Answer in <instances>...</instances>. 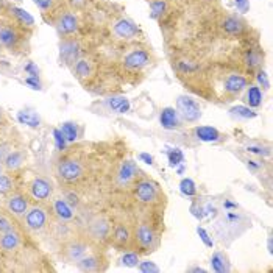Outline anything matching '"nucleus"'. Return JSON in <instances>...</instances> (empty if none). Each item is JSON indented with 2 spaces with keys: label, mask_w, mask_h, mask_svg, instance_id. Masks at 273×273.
<instances>
[{
  "label": "nucleus",
  "mask_w": 273,
  "mask_h": 273,
  "mask_svg": "<svg viewBox=\"0 0 273 273\" xmlns=\"http://www.w3.org/2000/svg\"><path fill=\"white\" fill-rule=\"evenodd\" d=\"M177 107H178V111L183 116V119L187 120V122H195L201 116L200 107L197 105V101L192 100L191 97H180L177 100Z\"/></svg>",
  "instance_id": "f257e3e1"
},
{
  "label": "nucleus",
  "mask_w": 273,
  "mask_h": 273,
  "mask_svg": "<svg viewBox=\"0 0 273 273\" xmlns=\"http://www.w3.org/2000/svg\"><path fill=\"white\" fill-rule=\"evenodd\" d=\"M138 174V169L134 162L131 161H127L122 167H120V172H119V183L120 184H128Z\"/></svg>",
  "instance_id": "2eb2a0df"
},
{
  "label": "nucleus",
  "mask_w": 273,
  "mask_h": 273,
  "mask_svg": "<svg viewBox=\"0 0 273 273\" xmlns=\"http://www.w3.org/2000/svg\"><path fill=\"white\" fill-rule=\"evenodd\" d=\"M7 149H8L7 145H2V147H0V161H4V159L10 155V150H7Z\"/></svg>",
  "instance_id": "58836bf2"
},
{
  "label": "nucleus",
  "mask_w": 273,
  "mask_h": 273,
  "mask_svg": "<svg viewBox=\"0 0 273 273\" xmlns=\"http://www.w3.org/2000/svg\"><path fill=\"white\" fill-rule=\"evenodd\" d=\"M247 88V78L242 75H228L225 80V91L229 94H237Z\"/></svg>",
  "instance_id": "4468645a"
},
{
  "label": "nucleus",
  "mask_w": 273,
  "mask_h": 273,
  "mask_svg": "<svg viewBox=\"0 0 273 273\" xmlns=\"http://www.w3.org/2000/svg\"><path fill=\"white\" fill-rule=\"evenodd\" d=\"M13 189V181L7 175H0V194L5 195Z\"/></svg>",
  "instance_id": "c85d7f7f"
},
{
  "label": "nucleus",
  "mask_w": 273,
  "mask_h": 273,
  "mask_svg": "<svg viewBox=\"0 0 273 273\" xmlns=\"http://www.w3.org/2000/svg\"><path fill=\"white\" fill-rule=\"evenodd\" d=\"M0 175H2V167H0Z\"/></svg>",
  "instance_id": "37998d69"
},
{
  "label": "nucleus",
  "mask_w": 273,
  "mask_h": 273,
  "mask_svg": "<svg viewBox=\"0 0 273 273\" xmlns=\"http://www.w3.org/2000/svg\"><path fill=\"white\" fill-rule=\"evenodd\" d=\"M7 208H8V211L17 217H22L25 216V213L28 211V201L24 195H20V194H16L13 197L8 198L7 201Z\"/></svg>",
  "instance_id": "1a4fd4ad"
},
{
  "label": "nucleus",
  "mask_w": 273,
  "mask_h": 273,
  "mask_svg": "<svg viewBox=\"0 0 273 273\" xmlns=\"http://www.w3.org/2000/svg\"><path fill=\"white\" fill-rule=\"evenodd\" d=\"M222 27H223L225 33H228V35H241L242 30H244L242 20L237 19V17H233V16H228V17L223 20Z\"/></svg>",
  "instance_id": "f3484780"
},
{
  "label": "nucleus",
  "mask_w": 273,
  "mask_h": 273,
  "mask_svg": "<svg viewBox=\"0 0 273 273\" xmlns=\"http://www.w3.org/2000/svg\"><path fill=\"white\" fill-rule=\"evenodd\" d=\"M233 116H237V117H242V119H253L256 116V113H253L250 108L247 107H234L233 110L229 111Z\"/></svg>",
  "instance_id": "393cba45"
},
{
  "label": "nucleus",
  "mask_w": 273,
  "mask_h": 273,
  "mask_svg": "<svg viewBox=\"0 0 273 273\" xmlns=\"http://www.w3.org/2000/svg\"><path fill=\"white\" fill-rule=\"evenodd\" d=\"M139 268H141V271H159V268H158L153 262H150V261L141 262V264H139Z\"/></svg>",
  "instance_id": "f704fd0d"
},
{
  "label": "nucleus",
  "mask_w": 273,
  "mask_h": 273,
  "mask_svg": "<svg viewBox=\"0 0 273 273\" xmlns=\"http://www.w3.org/2000/svg\"><path fill=\"white\" fill-rule=\"evenodd\" d=\"M159 122L165 130H175L180 125L178 111L174 108H164L159 116Z\"/></svg>",
  "instance_id": "ddd939ff"
},
{
  "label": "nucleus",
  "mask_w": 273,
  "mask_h": 273,
  "mask_svg": "<svg viewBox=\"0 0 273 273\" xmlns=\"http://www.w3.org/2000/svg\"><path fill=\"white\" fill-rule=\"evenodd\" d=\"M122 262L127 265V267H136V265L139 264V258H138V255H134V253H127V255H123Z\"/></svg>",
  "instance_id": "c756f323"
},
{
  "label": "nucleus",
  "mask_w": 273,
  "mask_h": 273,
  "mask_svg": "<svg viewBox=\"0 0 273 273\" xmlns=\"http://www.w3.org/2000/svg\"><path fill=\"white\" fill-rule=\"evenodd\" d=\"M136 197L142 203H153L158 198V189L150 181H141L136 186Z\"/></svg>",
  "instance_id": "0eeeda50"
},
{
  "label": "nucleus",
  "mask_w": 273,
  "mask_h": 273,
  "mask_svg": "<svg viewBox=\"0 0 273 273\" xmlns=\"http://www.w3.org/2000/svg\"><path fill=\"white\" fill-rule=\"evenodd\" d=\"M2 117H4V111H2V108H0V120H2Z\"/></svg>",
  "instance_id": "79ce46f5"
},
{
  "label": "nucleus",
  "mask_w": 273,
  "mask_h": 273,
  "mask_svg": "<svg viewBox=\"0 0 273 273\" xmlns=\"http://www.w3.org/2000/svg\"><path fill=\"white\" fill-rule=\"evenodd\" d=\"M136 239L138 242L144 247V248H152L156 242V237H155V233L153 229L147 225V223H141L138 231H136Z\"/></svg>",
  "instance_id": "9d476101"
},
{
  "label": "nucleus",
  "mask_w": 273,
  "mask_h": 273,
  "mask_svg": "<svg viewBox=\"0 0 273 273\" xmlns=\"http://www.w3.org/2000/svg\"><path fill=\"white\" fill-rule=\"evenodd\" d=\"M114 241L119 245H127L130 242V231L125 225H119L114 231Z\"/></svg>",
  "instance_id": "4be33fe9"
},
{
  "label": "nucleus",
  "mask_w": 273,
  "mask_h": 273,
  "mask_svg": "<svg viewBox=\"0 0 273 273\" xmlns=\"http://www.w3.org/2000/svg\"><path fill=\"white\" fill-rule=\"evenodd\" d=\"M236 5H237V8L242 13H245L248 10V2H247V0H236Z\"/></svg>",
  "instance_id": "4c0bfd02"
},
{
  "label": "nucleus",
  "mask_w": 273,
  "mask_h": 273,
  "mask_svg": "<svg viewBox=\"0 0 273 273\" xmlns=\"http://www.w3.org/2000/svg\"><path fill=\"white\" fill-rule=\"evenodd\" d=\"M47 223V213L44 208L35 206L25 213V225L31 231H41Z\"/></svg>",
  "instance_id": "20e7f679"
},
{
  "label": "nucleus",
  "mask_w": 273,
  "mask_h": 273,
  "mask_svg": "<svg viewBox=\"0 0 273 273\" xmlns=\"http://www.w3.org/2000/svg\"><path fill=\"white\" fill-rule=\"evenodd\" d=\"M113 33L120 39H131L138 35V25L130 19H120L114 24Z\"/></svg>",
  "instance_id": "423d86ee"
},
{
  "label": "nucleus",
  "mask_w": 273,
  "mask_h": 273,
  "mask_svg": "<svg viewBox=\"0 0 273 273\" xmlns=\"http://www.w3.org/2000/svg\"><path fill=\"white\" fill-rule=\"evenodd\" d=\"M20 244V239L19 236L14 233V229L10 231V233H4L0 236V248L5 250V251H13L19 247Z\"/></svg>",
  "instance_id": "dca6fc26"
},
{
  "label": "nucleus",
  "mask_w": 273,
  "mask_h": 273,
  "mask_svg": "<svg viewBox=\"0 0 273 273\" xmlns=\"http://www.w3.org/2000/svg\"><path fill=\"white\" fill-rule=\"evenodd\" d=\"M180 187H181V192L186 194V195H189V197H191V195H195V192H197L194 181H192V180H189V178L183 180L181 184H180Z\"/></svg>",
  "instance_id": "bb28decb"
},
{
  "label": "nucleus",
  "mask_w": 273,
  "mask_h": 273,
  "mask_svg": "<svg viewBox=\"0 0 273 273\" xmlns=\"http://www.w3.org/2000/svg\"><path fill=\"white\" fill-rule=\"evenodd\" d=\"M258 80H259V83H264V88H268V81H267V77H265L264 72H261L258 75Z\"/></svg>",
  "instance_id": "a19ab883"
},
{
  "label": "nucleus",
  "mask_w": 273,
  "mask_h": 273,
  "mask_svg": "<svg viewBox=\"0 0 273 273\" xmlns=\"http://www.w3.org/2000/svg\"><path fill=\"white\" fill-rule=\"evenodd\" d=\"M20 43V36L16 28L10 25H0V46L8 49V50H16Z\"/></svg>",
  "instance_id": "39448f33"
},
{
  "label": "nucleus",
  "mask_w": 273,
  "mask_h": 273,
  "mask_svg": "<svg viewBox=\"0 0 273 273\" xmlns=\"http://www.w3.org/2000/svg\"><path fill=\"white\" fill-rule=\"evenodd\" d=\"M150 56L145 50H134L123 58V66L127 69H141L149 64Z\"/></svg>",
  "instance_id": "6e6552de"
},
{
  "label": "nucleus",
  "mask_w": 273,
  "mask_h": 273,
  "mask_svg": "<svg viewBox=\"0 0 273 273\" xmlns=\"http://www.w3.org/2000/svg\"><path fill=\"white\" fill-rule=\"evenodd\" d=\"M247 101L251 108H258L262 103V92L258 86H250L247 92Z\"/></svg>",
  "instance_id": "412c9836"
},
{
  "label": "nucleus",
  "mask_w": 273,
  "mask_h": 273,
  "mask_svg": "<svg viewBox=\"0 0 273 273\" xmlns=\"http://www.w3.org/2000/svg\"><path fill=\"white\" fill-rule=\"evenodd\" d=\"M195 136L203 142H216L220 138V133L213 127H198L195 130Z\"/></svg>",
  "instance_id": "a211bd4d"
},
{
  "label": "nucleus",
  "mask_w": 273,
  "mask_h": 273,
  "mask_svg": "<svg viewBox=\"0 0 273 273\" xmlns=\"http://www.w3.org/2000/svg\"><path fill=\"white\" fill-rule=\"evenodd\" d=\"M77 265L83 271H95V270H100V259L97 256H88L86 255L85 258L77 262Z\"/></svg>",
  "instance_id": "6ab92c4d"
},
{
  "label": "nucleus",
  "mask_w": 273,
  "mask_h": 273,
  "mask_svg": "<svg viewBox=\"0 0 273 273\" xmlns=\"http://www.w3.org/2000/svg\"><path fill=\"white\" fill-rule=\"evenodd\" d=\"M30 189H31V195H33L36 200H47V198L52 195V187H50V184H49L46 180H43V178L33 180Z\"/></svg>",
  "instance_id": "9b49d317"
},
{
  "label": "nucleus",
  "mask_w": 273,
  "mask_h": 273,
  "mask_svg": "<svg viewBox=\"0 0 273 273\" xmlns=\"http://www.w3.org/2000/svg\"><path fill=\"white\" fill-rule=\"evenodd\" d=\"M142 161H145L147 164H153V158L149 155V153H141V156H139Z\"/></svg>",
  "instance_id": "ea45409f"
},
{
  "label": "nucleus",
  "mask_w": 273,
  "mask_h": 273,
  "mask_svg": "<svg viewBox=\"0 0 273 273\" xmlns=\"http://www.w3.org/2000/svg\"><path fill=\"white\" fill-rule=\"evenodd\" d=\"M55 211L58 213V216L61 219H72V211H71V208L66 204V201H62V200L55 201Z\"/></svg>",
  "instance_id": "b1692460"
},
{
  "label": "nucleus",
  "mask_w": 273,
  "mask_h": 273,
  "mask_svg": "<svg viewBox=\"0 0 273 273\" xmlns=\"http://www.w3.org/2000/svg\"><path fill=\"white\" fill-rule=\"evenodd\" d=\"M150 7H152L153 16H159V14H162V11L165 8V4L162 2V0H155V2L150 4Z\"/></svg>",
  "instance_id": "473e14b6"
},
{
  "label": "nucleus",
  "mask_w": 273,
  "mask_h": 273,
  "mask_svg": "<svg viewBox=\"0 0 273 273\" xmlns=\"http://www.w3.org/2000/svg\"><path fill=\"white\" fill-rule=\"evenodd\" d=\"M198 234H200V237H201V241L208 245V247H213V241L209 239V236H208V233L203 229V228H198Z\"/></svg>",
  "instance_id": "c9c22d12"
},
{
  "label": "nucleus",
  "mask_w": 273,
  "mask_h": 273,
  "mask_svg": "<svg viewBox=\"0 0 273 273\" xmlns=\"http://www.w3.org/2000/svg\"><path fill=\"white\" fill-rule=\"evenodd\" d=\"M58 175L67 183H74L83 175V167L75 159H64L58 165Z\"/></svg>",
  "instance_id": "f03ea898"
},
{
  "label": "nucleus",
  "mask_w": 273,
  "mask_h": 273,
  "mask_svg": "<svg viewBox=\"0 0 273 273\" xmlns=\"http://www.w3.org/2000/svg\"><path fill=\"white\" fill-rule=\"evenodd\" d=\"M91 64H89V61L86 59H80L77 64H75V72L80 78H86L91 75Z\"/></svg>",
  "instance_id": "5701e85b"
},
{
  "label": "nucleus",
  "mask_w": 273,
  "mask_h": 273,
  "mask_svg": "<svg viewBox=\"0 0 273 273\" xmlns=\"http://www.w3.org/2000/svg\"><path fill=\"white\" fill-rule=\"evenodd\" d=\"M13 223L10 222V219H7L5 216H0V234L4 233H10V231H13Z\"/></svg>",
  "instance_id": "7c9ffc66"
},
{
  "label": "nucleus",
  "mask_w": 273,
  "mask_h": 273,
  "mask_svg": "<svg viewBox=\"0 0 273 273\" xmlns=\"http://www.w3.org/2000/svg\"><path fill=\"white\" fill-rule=\"evenodd\" d=\"M169 161H170L172 165L180 164V162L183 161V153H181V150H178V149L170 150V152H169Z\"/></svg>",
  "instance_id": "2f4dec72"
},
{
  "label": "nucleus",
  "mask_w": 273,
  "mask_h": 273,
  "mask_svg": "<svg viewBox=\"0 0 273 273\" xmlns=\"http://www.w3.org/2000/svg\"><path fill=\"white\" fill-rule=\"evenodd\" d=\"M5 162L8 169H16V167H19L20 162H22V156H20V153H10L5 158Z\"/></svg>",
  "instance_id": "cd10ccee"
},
{
  "label": "nucleus",
  "mask_w": 273,
  "mask_h": 273,
  "mask_svg": "<svg viewBox=\"0 0 273 273\" xmlns=\"http://www.w3.org/2000/svg\"><path fill=\"white\" fill-rule=\"evenodd\" d=\"M56 27H58L59 33H62V35H72L78 28V20L72 13H66L58 19Z\"/></svg>",
  "instance_id": "f8f14e48"
},
{
  "label": "nucleus",
  "mask_w": 273,
  "mask_h": 273,
  "mask_svg": "<svg viewBox=\"0 0 273 273\" xmlns=\"http://www.w3.org/2000/svg\"><path fill=\"white\" fill-rule=\"evenodd\" d=\"M62 255L71 264H77L88 255V245L81 241H71L62 247Z\"/></svg>",
  "instance_id": "7ed1b4c3"
},
{
  "label": "nucleus",
  "mask_w": 273,
  "mask_h": 273,
  "mask_svg": "<svg viewBox=\"0 0 273 273\" xmlns=\"http://www.w3.org/2000/svg\"><path fill=\"white\" fill-rule=\"evenodd\" d=\"M247 152H250V153H255V155H264V156H267V155H270V150L268 149H264V147H258V145H250L248 149H247Z\"/></svg>",
  "instance_id": "72a5a7b5"
},
{
  "label": "nucleus",
  "mask_w": 273,
  "mask_h": 273,
  "mask_svg": "<svg viewBox=\"0 0 273 273\" xmlns=\"http://www.w3.org/2000/svg\"><path fill=\"white\" fill-rule=\"evenodd\" d=\"M211 267L214 271L223 273V271H229V264L226 256H223L222 253H214V256L211 258Z\"/></svg>",
  "instance_id": "aec40b11"
},
{
  "label": "nucleus",
  "mask_w": 273,
  "mask_h": 273,
  "mask_svg": "<svg viewBox=\"0 0 273 273\" xmlns=\"http://www.w3.org/2000/svg\"><path fill=\"white\" fill-rule=\"evenodd\" d=\"M35 2L39 8H43V10H47L52 5V0H35Z\"/></svg>",
  "instance_id": "e433bc0d"
},
{
  "label": "nucleus",
  "mask_w": 273,
  "mask_h": 273,
  "mask_svg": "<svg viewBox=\"0 0 273 273\" xmlns=\"http://www.w3.org/2000/svg\"><path fill=\"white\" fill-rule=\"evenodd\" d=\"M61 133L62 136H64L67 141H75L77 139V127L74 123H64L62 125V128H61Z\"/></svg>",
  "instance_id": "a878e982"
}]
</instances>
